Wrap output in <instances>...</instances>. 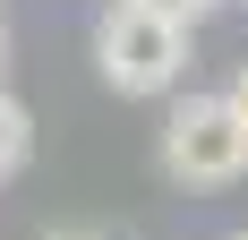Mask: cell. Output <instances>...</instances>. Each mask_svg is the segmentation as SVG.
<instances>
[{
  "label": "cell",
  "mask_w": 248,
  "mask_h": 240,
  "mask_svg": "<svg viewBox=\"0 0 248 240\" xmlns=\"http://www.w3.org/2000/svg\"><path fill=\"white\" fill-rule=\"evenodd\" d=\"M223 103H231V112L248 120V60H240V69H231V86H223Z\"/></svg>",
  "instance_id": "obj_5"
},
{
  "label": "cell",
  "mask_w": 248,
  "mask_h": 240,
  "mask_svg": "<svg viewBox=\"0 0 248 240\" xmlns=\"http://www.w3.org/2000/svg\"><path fill=\"white\" fill-rule=\"evenodd\" d=\"M94 69L111 95H171L180 77H188V26L154 17V9H137V0H111L94 17Z\"/></svg>",
  "instance_id": "obj_1"
},
{
  "label": "cell",
  "mask_w": 248,
  "mask_h": 240,
  "mask_svg": "<svg viewBox=\"0 0 248 240\" xmlns=\"http://www.w3.org/2000/svg\"><path fill=\"white\" fill-rule=\"evenodd\" d=\"M223 240H248V232H223Z\"/></svg>",
  "instance_id": "obj_7"
},
{
  "label": "cell",
  "mask_w": 248,
  "mask_h": 240,
  "mask_svg": "<svg viewBox=\"0 0 248 240\" xmlns=\"http://www.w3.org/2000/svg\"><path fill=\"white\" fill-rule=\"evenodd\" d=\"M51 240H103V232H94V223H77V232H51Z\"/></svg>",
  "instance_id": "obj_6"
},
{
  "label": "cell",
  "mask_w": 248,
  "mask_h": 240,
  "mask_svg": "<svg viewBox=\"0 0 248 240\" xmlns=\"http://www.w3.org/2000/svg\"><path fill=\"white\" fill-rule=\"evenodd\" d=\"M137 9H154V17H171V26H188V34H197V17H214L223 0H137Z\"/></svg>",
  "instance_id": "obj_4"
},
{
  "label": "cell",
  "mask_w": 248,
  "mask_h": 240,
  "mask_svg": "<svg viewBox=\"0 0 248 240\" xmlns=\"http://www.w3.org/2000/svg\"><path fill=\"white\" fill-rule=\"evenodd\" d=\"M26 154H34V112L0 86V180H9V171H26Z\"/></svg>",
  "instance_id": "obj_3"
},
{
  "label": "cell",
  "mask_w": 248,
  "mask_h": 240,
  "mask_svg": "<svg viewBox=\"0 0 248 240\" xmlns=\"http://www.w3.org/2000/svg\"><path fill=\"white\" fill-rule=\"evenodd\" d=\"M163 171L180 189H240L248 180V120L223 95H188L163 120Z\"/></svg>",
  "instance_id": "obj_2"
}]
</instances>
